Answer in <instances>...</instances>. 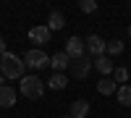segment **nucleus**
<instances>
[{"label":"nucleus","instance_id":"obj_1","mask_svg":"<svg viewBox=\"0 0 131 118\" xmlns=\"http://www.w3.org/2000/svg\"><path fill=\"white\" fill-rule=\"evenodd\" d=\"M24 68H26L24 58L13 55V52L0 55V73H3L5 79H24Z\"/></svg>","mask_w":131,"mask_h":118},{"label":"nucleus","instance_id":"obj_2","mask_svg":"<svg viewBox=\"0 0 131 118\" xmlns=\"http://www.w3.org/2000/svg\"><path fill=\"white\" fill-rule=\"evenodd\" d=\"M42 92H45V84H42L39 76H24L21 79V94L29 100H39Z\"/></svg>","mask_w":131,"mask_h":118},{"label":"nucleus","instance_id":"obj_3","mask_svg":"<svg viewBox=\"0 0 131 118\" xmlns=\"http://www.w3.org/2000/svg\"><path fill=\"white\" fill-rule=\"evenodd\" d=\"M24 63H26L29 68H45V66H50V58H47V52H45V50L31 47V50H26Z\"/></svg>","mask_w":131,"mask_h":118},{"label":"nucleus","instance_id":"obj_4","mask_svg":"<svg viewBox=\"0 0 131 118\" xmlns=\"http://www.w3.org/2000/svg\"><path fill=\"white\" fill-rule=\"evenodd\" d=\"M105 45L107 42L102 39V37H97V34H89V39L84 42V47H86V55H94V58H100V55H105Z\"/></svg>","mask_w":131,"mask_h":118},{"label":"nucleus","instance_id":"obj_5","mask_svg":"<svg viewBox=\"0 0 131 118\" xmlns=\"http://www.w3.org/2000/svg\"><path fill=\"white\" fill-rule=\"evenodd\" d=\"M92 66H94L92 58H89V55H81V58L71 60V73H73L76 79H84L86 73H89V68H92Z\"/></svg>","mask_w":131,"mask_h":118},{"label":"nucleus","instance_id":"obj_6","mask_svg":"<svg viewBox=\"0 0 131 118\" xmlns=\"http://www.w3.org/2000/svg\"><path fill=\"white\" fill-rule=\"evenodd\" d=\"M66 55H68L71 60H76V58H81V55H86V47H84V39H79V37H71L68 42H66Z\"/></svg>","mask_w":131,"mask_h":118},{"label":"nucleus","instance_id":"obj_7","mask_svg":"<svg viewBox=\"0 0 131 118\" xmlns=\"http://www.w3.org/2000/svg\"><path fill=\"white\" fill-rule=\"evenodd\" d=\"M50 34H52V31H50L47 26H31V29H29V39L34 42L37 47L45 45V42H50Z\"/></svg>","mask_w":131,"mask_h":118},{"label":"nucleus","instance_id":"obj_8","mask_svg":"<svg viewBox=\"0 0 131 118\" xmlns=\"http://www.w3.org/2000/svg\"><path fill=\"white\" fill-rule=\"evenodd\" d=\"M13 105H16V89L3 84L0 87V108H13Z\"/></svg>","mask_w":131,"mask_h":118},{"label":"nucleus","instance_id":"obj_9","mask_svg":"<svg viewBox=\"0 0 131 118\" xmlns=\"http://www.w3.org/2000/svg\"><path fill=\"white\" fill-rule=\"evenodd\" d=\"M50 66L55 68V73H63L66 68H71V58L66 55V52H55V55L50 58Z\"/></svg>","mask_w":131,"mask_h":118},{"label":"nucleus","instance_id":"obj_10","mask_svg":"<svg viewBox=\"0 0 131 118\" xmlns=\"http://www.w3.org/2000/svg\"><path fill=\"white\" fill-rule=\"evenodd\" d=\"M63 26H66V16L60 13V10H52L50 18H47V29H50V31H58V29H63Z\"/></svg>","mask_w":131,"mask_h":118},{"label":"nucleus","instance_id":"obj_11","mask_svg":"<svg viewBox=\"0 0 131 118\" xmlns=\"http://www.w3.org/2000/svg\"><path fill=\"white\" fill-rule=\"evenodd\" d=\"M71 115L73 118H86V115H89V102H86V100H76L71 105Z\"/></svg>","mask_w":131,"mask_h":118},{"label":"nucleus","instance_id":"obj_12","mask_svg":"<svg viewBox=\"0 0 131 118\" xmlns=\"http://www.w3.org/2000/svg\"><path fill=\"white\" fill-rule=\"evenodd\" d=\"M94 68L107 76V73H113V63H110V58H107V55H100V58H94Z\"/></svg>","mask_w":131,"mask_h":118},{"label":"nucleus","instance_id":"obj_13","mask_svg":"<svg viewBox=\"0 0 131 118\" xmlns=\"http://www.w3.org/2000/svg\"><path fill=\"white\" fill-rule=\"evenodd\" d=\"M97 92L100 94H113V92H118V84L113 79H100L97 81Z\"/></svg>","mask_w":131,"mask_h":118},{"label":"nucleus","instance_id":"obj_14","mask_svg":"<svg viewBox=\"0 0 131 118\" xmlns=\"http://www.w3.org/2000/svg\"><path fill=\"white\" fill-rule=\"evenodd\" d=\"M115 97H118L121 105H131V84H121L118 92H115Z\"/></svg>","mask_w":131,"mask_h":118},{"label":"nucleus","instance_id":"obj_15","mask_svg":"<svg viewBox=\"0 0 131 118\" xmlns=\"http://www.w3.org/2000/svg\"><path fill=\"white\" fill-rule=\"evenodd\" d=\"M66 84H68V79H66L63 73H52L50 81H47V87H50V89H63Z\"/></svg>","mask_w":131,"mask_h":118},{"label":"nucleus","instance_id":"obj_16","mask_svg":"<svg viewBox=\"0 0 131 118\" xmlns=\"http://www.w3.org/2000/svg\"><path fill=\"white\" fill-rule=\"evenodd\" d=\"M105 52H107V55H121V52H123V42L121 39H110L105 45Z\"/></svg>","mask_w":131,"mask_h":118},{"label":"nucleus","instance_id":"obj_17","mask_svg":"<svg viewBox=\"0 0 131 118\" xmlns=\"http://www.w3.org/2000/svg\"><path fill=\"white\" fill-rule=\"evenodd\" d=\"M113 81L118 84V87L126 84V81H128V68H123V66H121V68H113Z\"/></svg>","mask_w":131,"mask_h":118},{"label":"nucleus","instance_id":"obj_18","mask_svg":"<svg viewBox=\"0 0 131 118\" xmlns=\"http://www.w3.org/2000/svg\"><path fill=\"white\" fill-rule=\"evenodd\" d=\"M79 8L84 10V13H94V10H97V3H94V0H81Z\"/></svg>","mask_w":131,"mask_h":118},{"label":"nucleus","instance_id":"obj_19","mask_svg":"<svg viewBox=\"0 0 131 118\" xmlns=\"http://www.w3.org/2000/svg\"><path fill=\"white\" fill-rule=\"evenodd\" d=\"M0 55H5V39L0 37Z\"/></svg>","mask_w":131,"mask_h":118},{"label":"nucleus","instance_id":"obj_20","mask_svg":"<svg viewBox=\"0 0 131 118\" xmlns=\"http://www.w3.org/2000/svg\"><path fill=\"white\" fill-rule=\"evenodd\" d=\"M3 84H5V76H3V73H0V87H3Z\"/></svg>","mask_w":131,"mask_h":118},{"label":"nucleus","instance_id":"obj_21","mask_svg":"<svg viewBox=\"0 0 131 118\" xmlns=\"http://www.w3.org/2000/svg\"><path fill=\"white\" fill-rule=\"evenodd\" d=\"M60 118H73V115H71V113H68V115H60Z\"/></svg>","mask_w":131,"mask_h":118}]
</instances>
